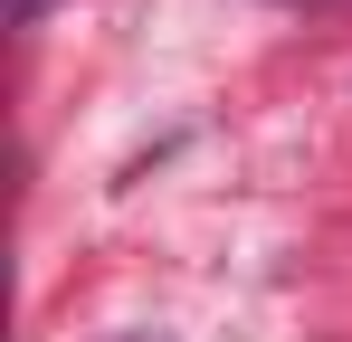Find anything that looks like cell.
Listing matches in <instances>:
<instances>
[{"label": "cell", "instance_id": "6da1fadb", "mask_svg": "<svg viewBox=\"0 0 352 342\" xmlns=\"http://www.w3.org/2000/svg\"><path fill=\"white\" fill-rule=\"evenodd\" d=\"M38 10H48V0H0V19H10V29H29Z\"/></svg>", "mask_w": 352, "mask_h": 342}, {"label": "cell", "instance_id": "7a4b0ae2", "mask_svg": "<svg viewBox=\"0 0 352 342\" xmlns=\"http://www.w3.org/2000/svg\"><path fill=\"white\" fill-rule=\"evenodd\" d=\"M286 10H343V0H286Z\"/></svg>", "mask_w": 352, "mask_h": 342}, {"label": "cell", "instance_id": "3957f363", "mask_svg": "<svg viewBox=\"0 0 352 342\" xmlns=\"http://www.w3.org/2000/svg\"><path fill=\"white\" fill-rule=\"evenodd\" d=\"M124 342H162V333H124Z\"/></svg>", "mask_w": 352, "mask_h": 342}]
</instances>
